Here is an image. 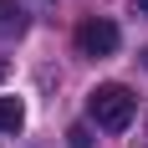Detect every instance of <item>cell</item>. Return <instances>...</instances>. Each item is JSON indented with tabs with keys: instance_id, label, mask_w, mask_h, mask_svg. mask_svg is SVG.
Here are the masks:
<instances>
[{
	"instance_id": "5",
	"label": "cell",
	"mask_w": 148,
	"mask_h": 148,
	"mask_svg": "<svg viewBox=\"0 0 148 148\" xmlns=\"http://www.w3.org/2000/svg\"><path fill=\"white\" fill-rule=\"evenodd\" d=\"M66 138H72V148H92V138H87V128H72Z\"/></svg>"
},
{
	"instance_id": "1",
	"label": "cell",
	"mask_w": 148,
	"mask_h": 148,
	"mask_svg": "<svg viewBox=\"0 0 148 148\" xmlns=\"http://www.w3.org/2000/svg\"><path fill=\"white\" fill-rule=\"evenodd\" d=\"M87 118L97 123L102 133H123V128L133 123V92L123 87V82H102V87H92Z\"/></svg>"
},
{
	"instance_id": "7",
	"label": "cell",
	"mask_w": 148,
	"mask_h": 148,
	"mask_svg": "<svg viewBox=\"0 0 148 148\" xmlns=\"http://www.w3.org/2000/svg\"><path fill=\"white\" fill-rule=\"evenodd\" d=\"M143 66H148V51H143Z\"/></svg>"
},
{
	"instance_id": "3",
	"label": "cell",
	"mask_w": 148,
	"mask_h": 148,
	"mask_svg": "<svg viewBox=\"0 0 148 148\" xmlns=\"http://www.w3.org/2000/svg\"><path fill=\"white\" fill-rule=\"evenodd\" d=\"M26 31H31L26 5H15V0H0V36H26Z\"/></svg>"
},
{
	"instance_id": "2",
	"label": "cell",
	"mask_w": 148,
	"mask_h": 148,
	"mask_svg": "<svg viewBox=\"0 0 148 148\" xmlns=\"http://www.w3.org/2000/svg\"><path fill=\"white\" fill-rule=\"evenodd\" d=\"M118 41L123 36H118V26H112L107 15H87V21L77 26V51H82V56H112Z\"/></svg>"
},
{
	"instance_id": "4",
	"label": "cell",
	"mask_w": 148,
	"mask_h": 148,
	"mask_svg": "<svg viewBox=\"0 0 148 148\" xmlns=\"http://www.w3.org/2000/svg\"><path fill=\"white\" fill-rule=\"evenodd\" d=\"M21 123H26L21 97H0V133H21Z\"/></svg>"
},
{
	"instance_id": "6",
	"label": "cell",
	"mask_w": 148,
	"mask_h": 148,
	"mask_svg": "<svg viewBox=\"0 0 148 148\" xmlns=\"http://www.w3.org/2000/svg\"><path fill=\"white\" fill-rule=\"evenodd\" d=\"M133 10H138V15H148V0H133Z\"/></svg>"
}]
</instances>
